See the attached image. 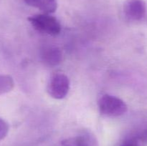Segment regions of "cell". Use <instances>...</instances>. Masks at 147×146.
Listing matches in <instances>:
<instances>
[{
    "label": "cell",
    "mask_w": 147,
    "mask_h": 146,
    "mask_svg": "<svg viewBox=\"0 0 147 146\" xmlns=\"http://www.w3.org/2000/svg\"><path fill=\"white\" fill-rule=\"evenodd\" d=\"M28 21L37 31L49 35L55 36L61 31L60 21L49 14H39L28 17Z\"/></svg>",
    "instance_id": "1"
},
{
    "label": "cell",
    "mask_w": 147,
    "mask_h": 146,
    "mask_svg": "<svg viewBox=\"0 0 147 146\" xmlns=\"http://www.w3.org/2000/svg\"><path fill=\"white\" fill-rule=\"evenodd\" d=\"M100 114L108 117H119L127 111V105L123 100L116 96L104 94L98 101Z\"/></svg>",
    "instance_id": "2"
},
{
    "label": "cell",
    "mask_w": 147,
    "mask_h": 146,
    "mask_svg": "<svg viewBox=\"0 0 147 146\" xmlns=\"http://www.w3.org/2000/svg\"><path fill=\"white\" fill-rule=\"evenodd\" d=\"M70 90V80L64 74L57 73L53 75L47 84V92L54 99L65 98Z\"/></svg>",
    "instance_id": "3"
},
{
    "label": "cell",
    "mask_w": 147,
    "mask_h": 146,
    "mask_svg": "<svg viewBox=\"0 0 147 146\" xmlns=\"http://www.w3.org/2000/svg\"><path fill=\"white\" fill-rule=\"evenodd\" d=\"M123 12L128 19L139 21L146 14V4L142 0H126L123 5Z\"/></svg>",
    "instance_id": "4"
},
{
    "label": "cell",
    "mask_w": 147,
    "mask_h": 146,
    "mask_svg": "<svg viewBox=\"0 0 147 146\" xmlns=\"http://www.w3.org/2000/svg\"><path fill=\"white\" fill-rule=\"evenodd\" d=\"M40 57L45 64L49 67H55L63 60V53L60 48L55 46H46L40 52Z\"/></svg>",
    "instance_id": "5"
},
{
    "label": "cell",
    "mask_w": 147,
    "mask_h": 146,
    "mask_svg": "<svg viewBox=\"0 0 147 146\" xmlns=\"http://www.w3.org/2000/svg\"><path fill=\"white\" fill-rule=\"evenodd\" d=\"M62 146H99L96 137L89 132H83L61 142Z\"/></svg>",
    "instance_id": "6"
},
{
    "label": "cell",
    "mask_w": 147,
    "mask_h": 146,
    "mask_svg": "<svg viewBox=\"0 0 147 146\" xmlns=\"http://www.w3.org/2000/svg\"><path fill=\"white\" fill-rule=\"evenodd\" d=\"M26 4L45 14L55 12L57 8V0H24Z\"/></svg>",
    "instance_id": "7"
},
{
    "label": "cell",
    "mask_w": 147,
    "mask_h": 146,
    "mask_svg": "<svg viewBox=\"0 0 147 146\" xmlns=\"http://www.w3.org/2000/svg\"><path fill=\"white\" fill-rule=\"evenodd\" d=\"M14 81L9 74H0V96L8 93L13 90Z\"/></svg>",
    "instance_id": "8"
},
{
    "label": "cell",
    "mask_w": 147,
    "mask_h": 146,
    "mask_svg": "<svg viewBox=\"0 0 147 146\" xmlns=\"http://www.w3.org/2000/svg\"><path fill=\"white\" fill-rule=\"evenodd\" d=\"M140 140L136 135H131L125 138L119 146H141Z\"/></svg>",
    "instance_id": "9"
},
{
    "label": "cell",
    "mask_w": 147,
    "mask_h": 146,
    "mask_svg": "<svg viewBox=\"0 0 147 146\" xmlns=\"http://www.w3.org/2000/svg\"><path fill=\"white\" fill-rule=\"evenodd\" d=\"M9 130L8 123L0 117V140L4 139L7 135Z\"/></svg>",
    "instance_id": "10"
},
{
    "label": "cell",
    "mask_w": 147,
    "mask_h": 146,
    "mask_svg": "<svg viewBox=\"0 0 147 146\" xmlns=\"http://www.w3.org/2000/svg\"><path fill=\"white\" fill-rule=\"evenodd\" d=\"M141 142H147V129L136 135Z\"/></svg>",
    "instance_id": "11"
}]
</instances>
